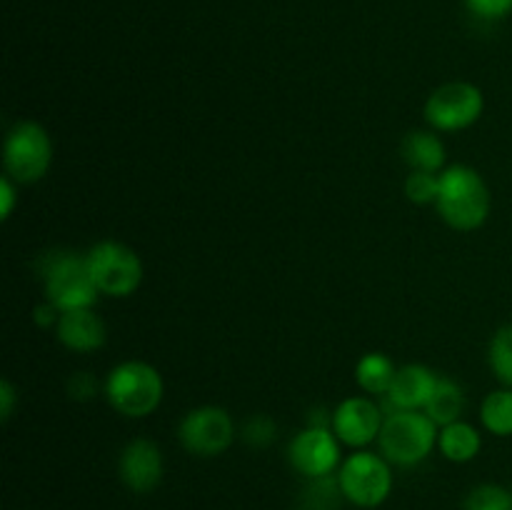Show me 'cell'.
I'll list each match as a JSON object with an SVG mask.
<instances>
[{
  "label": "cell",
  "mask_w": 512,
  "mask_h": 510,
  "mask_svg": "<svg viewBox=\"0 0 512 510\" xmlns=\"http://www.w3.org/2000/svg\"><path fill=\"white\" fill-rule=\"evenodd\" d=\"M493 198L483 175L470 165H450L440 173L435 210L458 233H473L490 218Z\"/></svg>",
  "instance_id": "1"
},
{
  "label": "cell",
  "mask_w": 512,
  "mask_h": 510,
  "mask_svg": "<svg viewBox=\"0 0 512 510\" xmlns=\"http://www.w3.org/2000/svg\"><path fill=\"white\" fill-rule=\"evenodd\" d=\"M103 393L110 408L123 418H148L160 408L165 395L163 375L145 360H123L108 373Z\"/></svg>",
  "instance_id": "2"
},
{
  "label": "cell",
  "mask_w": 512,
  "mask_h": 510,
  "mask_svg": "<svg viewBox=\"0 0 512 510\" xmlns=\"http://www.w3.org/2000/svg\"><path fill=\"white\" fill-rule=\"evenodd\" d=\"M440 428L425 410H393L380 430V453L390 465L415 468L438 448Z\"/></svg>",
  "instance_id": "3"
},
{
  "label": "cell",
  "mask_w": 512,
  "mask_h": 510,
  "mask_svg": "<svg viewBox=\"0 0 512 510\" xmlns=\"http://www.w3.org/2000/svg\"><path fill=\"white\" fill-rule=\"evenodd\" d=\"M45 300L55 305L60 313L80 308H93L100 298V290L90 275L88 260L78 253H55L43 258L40 265Z\"/></svg>",
  "instance_id": "4"
},
{
  "label": "cell",
  "mask_w": 512,
  "mask_h": 510,
  "mask_svg": "<svg viewBox=\"0 0 512 510\" xmlns=\"http://www.w3.org/2000/svg\"><path fill=\"white\" fill-rule=\"evenodd\" d=\"M335 475H338L345 503L355 508H380L393 493V465L383 458V453L353 450L345 455Z\"/></svg>",
  "instance_id": "5"
},
{
  "label": "cell",
  "mask_w": 512,
  "mask_h": 510,
  "mask_svg": "<svg viewBox=\"0 0 512 510\" xmlns=\"http://www.w3.org/2000/svg\"><path fill=\"white\" fill-rule=\"evenodd\" d=\"M53 163V140L35 120H20L3 143V175L18 185H33L48 175Z\"/></svg>",
  "instance_id": "6"
},
{
  "label": "cell",
  "mask_w": 512,
  "mask_h": 510,
  "mask_svg": "<svg viewBox=\"0 0 512 510\" xmlns=\"http://www.w3.org/2000/svg\"><path fill=\"white\" fill-rule=\"evenodd\" d=\"M85 260L105 298H130L143 283V260L120 240H100L85 253Z\"/></svg>",
  "instance_id": "7"
},
{
  "label": "cell",
  "mask_w": 512,
  "mask_h": 510,
  "mask_svg": "<svg viewBox=\"0 0 512 510\" xmlns=\"http://www.w3.org/2000/svg\"><path fill=\"white\" fill-rule=\"evenodd\" d=\"M485 95L468 80H450L435 88L425 100V120L435 133L468 130L483 118Z\"/></svg>",
  "instance_id": "8"
},
{
  "label": "cell",
  "mask_w": 512,
  "mask_h": 510,
  "mask_svg": "<svg viewBox=\"0 0 512 510\" xmlns=\"http://www.w3.org/2000/svg\"><path fill=\"white\" fill-rule=\"evenodd\" d=\"M178 440L190 455L218 458L233 445L235 423L230 413L218 405H198L188 410L178 425Z\"/></svg>",
  "instance_id": "9"
},
{
  "label": "cell",
  "mask_w": 512,
  "mask_h": 510,
  "mask_svg": "<svg viewBox=\"0 0 512 510\" xmlns=\"http://www.w3.org/2000/svg\"><path fill=\"white\" fill-rule=\"evenodd\" d=\"M340 440L335 438L333 428H320V425H308L293 435L288 445V460L293 470L303 478H328L338 473L343 463V450Z\"/></svg>",
  "instance_id": "10"
},
{
  "label": "cell",
  "mask_w": 512,
  "mask_h": 510,
  "mask_svg": "<svg viewBox=\"0 0 512 510\" xmlns=\"http://www.w3.org/2000/svg\"><path fill=\"white\" fill-rule=\"evenodd\" d=\"M385 415L370 395H350L340 400L333 410V433L343 445L353 450H365L370 443H378Z\"/></svg>",
  "instance_id": "11"
},
{
  "label": "cell",
  "mask_w": 512,
  "mask_h": 510,
  "mask_svg": "<svg viewBox=\"0 0 512 510\" xmlns=\"http://www.w3.org/2000/svg\"><path fill=\"white\" fill-rule=\"evenodd\" d=\"M165 473L163 450L155 440L135 438L120 450L118 475L130 493L148 495L160 485Z\"/></svg>",
  "instance_id": "12"
},
{
  "label": "cell",
  "mask_w": 512,
  "mask_h": 510,
  "mask_svg": "<svg viewBox=\"0 0 512 510\" xmlns=\"http://www.w3.org/2000/svg\"><path fill=\"white\" fill-rule=\"evenodd\" d=\"M55 340L70 353H95L108 340V328L93 308L68 310L55 325Z\"/></svg>",
  "instance_id": "13"
},
{
  "label": "cell",
  "mask_w": 512,
  "mask_h": 510,
  "mask_svg": "<svg viewBox=\"0 0 512 510\" xmlns=\"http://www.w3.org/2000/svg\"><path fill=\"white\" fill-rule=\"evenodd\" d=\"M438 378L440 375H435L428 365H400L385 398L393 410H425Z\"/></svg>",
  "instance_id": "14"
},
{
  "label": "cell",
  "mask_w": 512,
  "mask_h": 510,
  "mask_svg": "<svg viewBox=\"0 0 512 510\" xmlns=\"http://www.w3.org/2000/svg\"><path fill=\"white\" fill-rule=\"evenodd\" d=\"M403 160L410 165V170H425V173H443L448 150L440 135L435 130H413L405 135L400 145Z\"/></svg>",
  "instance_id": "15"
},
{
  "label": "cell",
  "mask_w": 512,
  "mask_h": 510,
  "mask_svg": "<svg viewBox=\"0 0 512 510\" xmlns=\"http://www.w3.org/2000/svg\"><path fill=\"white\" fill-rule=\"evenodd\" d=\"M438 450L450 463H470L483 450V435L468 420H455V423L443 425L438 433Z\"/></svg>",
  "instance_id": "16"
},
{
  "label": "cell",
  "mask_w": 512,
  "mask_h": 510,
  "mask_svg": "<svg viewBox=\"0 0 512 510\" xmlns=\"http://www.w3.org/2000/svg\"><path fill=\"white\" fill-rule=\"evenodd\" d=\"M465 408H468V398H465L463 388H460L453 378L440 375L438 383H435L433 395H430L428 405H425V415H428L438 428H443V425L455 423V420H463Z\"/></svg>",
  "instance_id": "17"
},
{
  "label": "cell",
  "mask_w": 512,
  "mask_h": 510,
  "mask_svg": "<svg viewBox=\"0 0 512 510\" xmlns=\"http://www.w3.org/2000/svg\"><path fill=\"white\" fill-rule=\"evenodd\" d=\"M398 365L388 358L385 353H365L355 365V383L360 385L365 395L378 398V395H388L390 385H393Z\"/></svg>",
  "instance_id": "18"
},
{
  "label": "cell",
  "mask_w": 512,
  "mask_h": 510,
  "mask_svg": "<svg viewBox=\"0 0 512 510\" xmlns=\"http://www.w3.org/2000/svg\"><path fill=\"white\" fill-rule=\"evenodd\" d=\"M480 423L490 435L512 438V388L500 385L485 395L480 403Z\"/></svg>",
  "instance_id": "19"
},
{
  "label": "cell",
  "mask_w": 512,
  "mask_h": 510,
  "mask_svg": "<svg viewBox=\"0 0 512 510\" xmlns=\"http://www.w3.org/2000/svg\"><path fill=\"white\" fill-rule=\"evenodd\" d=\"M343 500L345 495L340 490L338 475H328V478L308 480L305 490L300 493L298 510H340Z\"/></svg>",
  "instance_id": "20"
},
{
  "label": "cell",
  "mask_w": 512,
  "mask_h": 510,
  "mask_svg": "<svg viewBox=\"0 0 512 510\" xmlns=\"http://www.w3.org/2000/svg\"><path fill=\"white\" fill-rule=\"evenodd\" d=\"M488 365L500 385L512 388V323L500 325L490 338Z\"/></svg>",
  "instance_id": "21"
},
{
  "label": "cell",
  "mask_w": 512,
  "mask_h": 510,
  "mask_svg": "<svg viewBox=\"0 0 512 510\" xmlns=\"http://www.w3.org/2000/svg\"><path fill=\"white\" fill-rule=\"evenodd\" d=\"M463 510H512V490L498 483H480L465 495Z\"/></svg>",
  "instance_id": "22"
},
{
  "label": "cell",
  "mask_w": 512,
  "mask_h": 510,
  "mask_svg": "<svg viewBox=\"0 0 512 510\" xmlns=\"http://www.w3.org/2000/svg\"><path fill=\"white\" fill-rule=\"evenodd\" d=\"M440 190V173H425V170H410L405 178V195L415 205H435Z\"/></svg>",
  "instance_id": "23"
},
{
  "label": "cell",
  "mask_w": 512,
  "mask_h": 510,
  "mask_svg": "<svg viewBox=\"0 0 512 510\" xmlns=\"http://www.w3.org/2000/svg\"><path fill=\"white\" fill-rule=\"evenodd\" d=\"M278 435V425L270 415H253L243 423V440L250 448H268Z\"/></svg>",
  "instance_id": "24"
},
{
  "label": "cell",
  "mask_w": 512,
  "mask_h": 510,
  "mask_svg": "<svg viewBox=\"0 0 512 510\" xmlns=\"http://www.w3.org/2000/svg\"><path fill=\"white\" fill-rule=\"evenodd\" d=\"M100 380L95 378L90 370H78V373H73L68 378V385H65V390H68V395L73 400H80V403H88V400H93L95 395L100 393Z\"/></svg>",
  "instance_id": "25"
},
{
  "label": "cell",
  "mask_w": 512,
  "mask_h": 510,
  "mask_svg": "<svg viewBox=\"0 0 512 510\" xmlns=\"http://www.w3.org/2000/svg\"><path fill=\"white\" fill-rule=\"evenodd\" d=\"M465 8L478 20L493 23V20L508 18L512 13V0H465Z\"/></svg>",
  "instance_id": "26"
},
{
  "label": "cell",
  "mask_w": 512,
  "mask_h": 510,
  "mask_svg": "<svg viewBox=\"0 0 512 510\" xmlns=\"http://www.w3.org/2000/svg\"><path fill=\"white\" fill-rule=\"evenodd\" d=\"M18 188L20 185L8 175L0 178V218L3 220H8L13 215L15 205H18Z\"/></svg>",
  "instance_id": "27"
},
{
  "label": "cell",
  "mask_w": 512,
  "mask_h": 510,
  "mask_svg": "<svg viewBox=\"0 0 512 510\" xmlns=\"http://www.w3.org/2000/svg\"><path fill=\"white\" fill-rule=\"evenodd\" d=\"M60 310L55 308L53 303H50V300H45V303H38L33 308V323L38 325V328H43V330H48V328H53L55 330V325H58V320H60Z\"/></svg>",
  "instance_id": "28"
},
{
  "label": "cell",
  "mask_w": 512,
  "mask_h": 510,
  "mask_svg": "<svg viewBox=\"0 0 512 510\" xmlns=\"http://www.w3.org/2000/svg\"><path fill=\"white\" fill-rule=\"evenodd\" d=\"M15 403H18V393H15L13 383L8 378H3L0 380V420L3 423H8L13 418Z\"/></svg>",
  "instance_id": "29"
}]
</instances>
